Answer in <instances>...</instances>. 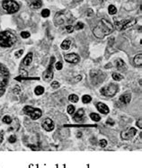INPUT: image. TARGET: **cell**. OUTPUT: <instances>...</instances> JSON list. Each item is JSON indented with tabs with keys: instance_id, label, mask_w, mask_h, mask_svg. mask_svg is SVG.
Wrapping results in <instances>:
<instances>
[{
	"instance_id": "cell-23",
	"label": "cell",
	"mask_w": 142,
	"mask_h": 168,
	"mask_svg": "<svg viewBox=\"0 0 142 168\" xmlns=\"http://www.w3.org/2000/svg\"><path fill=\"white\" fill-rule=\"evenodd\" d=\"M90 118L92 119L94 121H99V120H101V117H100V115L97 114V113H94V112L91 113V114H90Z\"/></svg>"
},
{
	"instance_id": "cell-10",
	"label": "cell",
	"mask_w": 142,
	"mask_h": 168,
	"mask_svg": "<svg viewBox=\"0 0 142 168\" xmlns=\"http://www.w3.org/2000/svg\"><path fill=\"white\" fill-rule=\"evenodd\" d=\"M54 61H55V58L54 57H51V58H50V66H49L48 68L44 71V73H43V75H42L44 80L47 81V82L51 80V79L53 78V63H54Z\"/></svg>"
},
{
	"instance_id": "cell-20",
	"label": "cell",
	"mask_w": 142,
	"mask_h": 168,
	"mask_svg": "<svg viewBox=\"0 0 142 168\" xmlns=\"http://www.w3.org/2000/svg\"><path fill=\"white\" fill-rule=\"evenodd\" d=\"M134 63H135V65L139 66V67H141V65H142V54L141 53L138 54V55L134 58Z\"/></svg>"
},
{
	"instance_id": "cell-19",
	"label": "cell",
	"mask_w": 142,
	"mask_h": 168,
	"mask_svg": "<svg viewBox=\"0 0 142 168\" xmlns=\"http://www.w3.org/2000/svg\"><path fill=\"white\" fill-rule=\"evenodd\" d=\"M33 53L32 52H30V53H28L26 57L24 58V61H23V63H24V65L25 66H29L30 64L32 63V61H33Z\"/></svg>"
},
{
	"instance_id": "cell-25",
	"label": "cell",
	"mask_w": 142,
	"mask_h": 168,
	"mask_svg": "<svg viewBox=\"0 0 142 168\" xmlns=\"http://www.w3.org/2000/svg\"><path fill=\"white\" fill-rule=\"evenodd\" d=\"M108 11H109L110 14H116L117 9L113 5H109V7H108Z\"/></svg>"
},
{
	"instance_id": "cell-15",
	"label": "cell",
	"mask_w": 142,
	"mask_h": 168,
	"mask_svg": "<svg viewBox=\"0 0 142 168\" xmlns=\"http://www.w3.org/2000/svg\"><path fill=\"white\" fill-rule=\"evenodd\" d=\"M84 115H85V111L83 110V109H79V110L76 112V114L74 115V117H73L74 120H76V121H77V122L82 121L83 119H84Z\"/></svg>"
},
{
	"instance_id": "cell-26",
	"label": "cell",
	"mask_w": 142,
	"mask_h": 168,
	"mask_svg": "<svg viewBox=\"0 0 142 168\" xmlns=\"http://www.w3.org/2000/svg\"><path fill=\"white\" fill-rule=\"evenodd\" d=\"M69 100L72 103H77L78 102V96L76 95V94H71V95H69Z\"/></svg>"
},
{
	"instance_id": "cell-6",
	"label": "cell",
	"mask_w": 142,
	"mask_h": 168,
	"mask_svg": "<svg viewBox=\"0 0 142 168\" xmlns=\"http://www.w3.org/2000/svg\"><path fill=\"white\" fill-rule=\"evenodd\" d=\"M118 86L115 84H110L101 89V94L106 97H113L118 92Z\"/></svg>"
},
{
	"instance_id": "cell-21",
	"label": "cell",
	"mask_w": 142,
	"mask_h": 168,
	"mask_svg": "<svg viewBox=\"0 0 142 168\" xmlns=\"http://www.w3.org/2000/svg\"><path fill=\"white\" fill-rule=\"evenodd\" d=\"M71 46V41H69V40H66V41H64L63 42L61 43V49H63V50H69V48H70Z\"/></svg>"
},
{
	"instance_id": "cell-12",
	"label": "cell",
	"mask_w": 142,
	"mask_h": 168,
	"mask_svg": "<svg viewBox=\"0 0 142 168\" xmlns=\"http://www.w3.org/2000/svg\"><path fill=\"white\" fill-rule=\"evenodd\" d=\"M64 59L67 62H69V63L77 64L79 62V59H80V58H79L78 55H77V54L70 53V54H67V55L65 56V58H64Z\"/></svg>"
},
{
	"instance_id": "cell-7",
	"label": "cell",
	"mask_w": 142,
	"mask_h": 168,
	"mask_svg": "<svg viewBox=\"0 0 142 168\" xmlns=\"http://www.w3.org/2000/svg\"><path fill=\"white\" fill-rule=\"evenodd\" d=\"M90 77H91V81H92L93 85H98L100 83L103 82L105 79V74L102 73L100 70H91L90 72Z\"/></svg>"
},
{
	"instance_id": "cell-30",
	"label": "cell",
	"mask_w": 142,
	"mask_h": 168,
	"mask_svg": "<svg viewBox=\"0 0 142 168\" xmlns=\"http://www.w3.org/2000/svg\"><path fill=\"white\" fill-rule=\"evenodd\" d=\"M68 112H69V114H73V113L75 112V106H73V105H69V106H68Z\"/></svg>"
},
{
	"instance_id": "cell-42",
	"label": "cell",
	"mask_w": 142,
	"mask_h": 168,
	"mask_svg": "<svg viewBox=\"0 0 142 168\" xmlns=\"http://www.w3.org/2000/svg\"><path fill=\"white\" fill-rule=\"evenodd\" d=\"M81 78H82V77H81V75H77V77H76V78H75L76 80L74 81V82H78L79 80H81Z\"/></svg>"
},
{
	"instance_id": "cell-31",
	"label": "cell",
	"mask_w": 142,
	"mask_h": 168,
	"mask_svg": "<svg viewBox=\"0 0 142 168\" xmlns=\"http://www.w3.org/2000/svg\"><path fill=\"white\" fill-rule=\"evenodd\" d=\"M21 36H22V38H24V39H27L30 36V33L28 32H22L21 33Z\"/></svg>"
},
{
	"instance_id": "cell-40",
	"label": "cell",
	"mask_w": 142,
	"mask_h": 168,
	"mask_svg": "<svg viewBox=\"0 0 142 168\" xmlns=\"http://www.w3.org/2000/svg\"><path fill=\"white\" fill-rule=\"evenodd\" d=\"M86 14H87V16H92L93 14H94V12H93L92 9H88L87 12H86Z\"/></svg>"
},
{
	"instance_id": "cell-38",
	"label": "cell",
	"mask_w": 142,
	"mask_h": 168,
	"mask_svg": "<svg viewBox=\"0 0 142 168\" xmlns=\"http://www.w3.org/2000/svg\"><path fill=\"white\" fill-rule=\"evenodd\" d=\"M8 140H9V142H10V143H14L16 141V138L14 137V136H11V137L9 138Z\"/></svg>"
},
{
	"instance_id": "cell-35",
	"label": "cell",
	"mask_w": 142,
	"mask_h": 168,
	"mask_svg": "<svg viewBox=\"0 0 142 168\" xmlns=\"http://www.w3.org/2000/svg\"><path fill=\"white\" fill-rule=\"evenodd\" d=\"M51 87L53 88V89H57V88L59 87V84H58V82H56V81H54L51 84Z\"/></svg>"
},
{
	"instance_id": "cell-5",
	"label": "cell",
	"mask_w": 142,
	"mask_h": 168,
	"mask_svg": "<svg viewBox=\"0 0 142 168\" xmlns=\"http://www.w3.org/2000/svg\"><path fill=\"white\" fill-rule=\"evenodd\" d=\"M2 6L9 14H14L19 10V5L14 0H4Z\"/></svg>"
},
{
	"instance_id": "cell-28",
	"label": "cell",
	"mask_w": 142,
	"mask_h": 168,
	"mask_svg": "<svg viewBox=\"0 0 142 168\" xmlns=\"http://www.w3.org/2000/svg\"><path fill=\"white\" fill-rule=\"evenodd\" d=\"M3 122L5 124H10L12 122V118L10 116H8V115H6V116H5L3 118Z\"/></svg>"
},
{
	"instance_id": "cell-24",
	"label": "cell",
	"mask_w": 142,
	"mask_h": 168,
	"mask_svg": "<svg viewBox=\"0 0 142 168\" xmlns=\"http://www.w3.org/2000/svg\"><path fill=\"white\" fill-rule=\"evenodd\" d=\"M113 78L116 81H121L122 79H123V75L119 73H113Z\"/></svg>"
},
{
	"instance_id": "cell-16",
	"label": "cell",
	"mask_w": 142,
	"mask_h": 168,
	"mask_svg": "<svg viewBox=\"0 0 142 168\" xmlns=\"http://www.w3.org/2000/svg\"><path fill=\"white\" fill-rule=\"evenodd\" d=\"M115 64H116V67L118 70L120 71H125L127 69V66L125 64V62L122 58H118V59L115 61Z\"/></svg>"
},
{
	"instance_id": "cell-8",
	"label": "cell",
	"mask_w": 142,
	"mask_h": 168,
	"mask_svg": "<svg viewBox=\"0 0 142 168\" xmlns=\"http://www.w3.org/2000/svg\"><path fill=\"white\" fill-rule=\"evenodd\" d=\"M24 113H26L27 115H29V116L31 117L33 120H38V119L41 118V114H42V112H41V111L40 110V109L33 108V107L29 106V105H27V106L24 107Z\"/></svg>"
},
{
	"instance_id": "cell-39",
	"label": "cell",
	"mask_w": 142,
	"mask_h": 168,
	"mask_svg": "<svg viewBox=\"0 0 142 168\" xmlns=\"http://www.w3.org/2000/svg\"><path fill=\"white\" fill-rule=\"evenodd\" d=\"M137 125H138V127H139V129H142V120H141V119H139V120L137 121Z\"/></svg>"
},
{
	"instance_id": "cell-45",
	"label": "cell",
	"mask_w": 142,
	"mask_h": 168,
	"mask_svg": "<svg viewBox=\"0 0 142 168\" xmlns=\"http://www.w3.org/2000/svg\"><path fill=\"white\" fill-rule=\"evenodd\" d=\"M81 136H82V133H81V132H78V133H77V138H81Z\"/></svg>"
},
{
	"instance_id": "cell-32",
	"label": "cell",
	"mask_w": 142,
	"mask_h": 168,
	"mask_svg": "<svg viewBox=\"0 0 142 168\" xmlns=\"http://www.w3.org/2000/svg\"><path fill=\"white\" fill-rule=\"evenodd\" d=\"M84 28V24L83 22H77V25H76V27H75V29H77V30H81V29H83Z\"/></svg>"
},
{
	"instance_id": "cell-4",
	"label": "cell",
	"mask_w": 142,
	"mask_h": 168,
	"mask_svg": "<svg viewBox=\"0 0 142 168\" xmlns=\"http://www.w3.org/2000/svg\"><path fill=\"white\" fill-rule=\"evenodd\" d=\"M8 70L2 64H0V96L5 92V86H6L7 82H8Z\"/></svg>"
},
{
	"instance_id": "cell-29",
	"label": "cell",
	"mask_w": 142,
	"mask_h": 168,
	"mask_svg": "<svg viewBox=\"0 0 142 168\" xmlns=\"http://www.w3.org/2000/svg\"><path fill=\"white\" fill-rule=\"evenodd\" d=\"M50 10L49 9H44V10H42V12H41V16H43V17H48L49 16H50Z\"/></svg>"
},
{
	"instance_id": "cell-18",
	"label": "cell",
	"mask_w": 142,
	"mask_h": 168,
	"mask_svg": "<svg viewBox=\"0 0 142 168\" xmlns=\"http://www.w3.org/2000/svg\"><path fill=\"white\" fill-rule=\"evenodd\" d=\"M130 100H131V94H129V93L124 94L123 95H121L120 96L121 103H124V104H128V103L130 102Z\"/></svg>"
},
{
	"instance_id": "cell-1",
	"label": "cell",
	"mask_w": 142,
	"mask_h": 168,
	"mask_svg": "<svg viewBox=\"0 0 142 168\" xmlns=\"http://www.w3.org/2000/svg\"><path fill=\"white\" fill-rule=\"evenodd\" d=\"M113 31V26L110 22H108L105 19H102L97 25L94 28L93 33H94V36L99 39H103L104 36L111 33Z\"/></svg>"
},
{
	"instance_id": "cell-41",
	"label": "cell",
	"mask_w": 142,
	"mask_h": 168,
	"mask_svg": "<svg viewBox=\"0 0 142 168\" xmlns=\"http://www.w3.org/2000/svg\"><path fill=\"white\" fill-rule=\"evenodd\" d=\"M107 124H110V125H113V124H114V121H113L111 119H108V120H107Z\"/></svg>"
},
{
	"instance_id": "cell-2",
	"label": "cell",
	"mask_w": 142,
	"mask_h": 168,
	"mask_svg": "<svg viewBox=\"0 0 142 168\" xmlns=\"http://www.w3.org/2000/svg\"><path fill=\"white\" fill-rule=\"evenodd\" d=\"M16 38L11 32L5 31L0 33V46L9 48L16 43Z\"/></svg>"
},
{
	"instance_id": "cell-37",
	"label": "cell",
	"mask_w": 142,
	"mask_h": 168,
	"mask_svg": "<svg viewBox=\"0 0 142 168\" xmlns=\"http://www.w3.org/2000/svg\"><path fill=\"white\" fill-rule=\"evenodd\" d=\"M62 63L61 62H58V63H56V68L58 69V70H61L62 69Z\"/></svg>"
},
{
	"instance_id": "cell-3",
	"label": "cell",
	"mask_w": 142,
	"mask_h": 168,
	"mask_svg": "<svg viewBox=\"0 0 142 168\" xmlns=\"http://www.w3.org/2000/svg\"><path fill=\"white\" fill-rule=\"evenodd\" d=\"M71 19H72V14L69 10L60 11V12H58L55 14V17H54L55 25L58 26L65 24V22H69Z\"/></svg>"
},
{
	"instance_id": "cell-22",
	"label": "cell",
	"mask_w": 142,
	"mask_h": 168,
	"mask_svg": "<svg viewBox=\"0 0 142 168\" xmlns=\"http://www.w3.org/2000/svg\"><path fill=\"white\" fill-rule=\"evenodd\" d=\"M34 93H35L36 95H41V94H42L43 93H44V88H43L41 86H38L37 87L35 88Z\"/></svg>"
},
{
	"instance_id": "cell-33",
	"label": "cell",
	"mask_w": 142,
	"mask_h": 168,
	"mask_svg": "<svg viewBox=\"0 0 142 168\" xmlns=\"http://www.w3.org/2000/svg\"><path fill=\"white\" fill-rule=\"evenodd\" d=\"M99 144H100V146H101L102 148H105V147L107 146V141L105 140V139H102V140H100Z\"/></svg>"
},
{
	"instance_id": "cell-13",
	"label": "cell",
	"mask_w": 142,
	"mask_h": 168,
	"mask_svg": "<svg viewBox=\"0 0 142 168\" xmlns=\"http://www.w3.org/2000/svg\"><path fill=\"white\" fill-rule=\"evenodd\" d=\"M42 128L47 131H51L54 129V123L50 119L47 118L42 121Z\"/></svg>"
},
{
	"instance_id": "cell-44",
	"label": "cell",
	"mask_w": 142,
	"mask_h": 168,
	"mask_svg": "<svg viewBox=\"0 0 142 168\" xmlns=\"http://www.w3.org/2000/svg\"><path fill=\"white\" fill-rule=\"evenodd\" d=\"M108 67H111V63L107 64V66H105V68H108Z\"/></svg>"
},
{
	"instance_id": "cell-9",
	"label": "cell",
	"mask_w": 142,
	"mask_h": 168,
	"mask_svg": "<svg viewBox=\"0 0 142 168\" xmlns=\"http://www.w3.org/2000/svg\"><path fill=\"white\" fill-rule=\"evenodd\" d=\"M135 24H136V19H133V20H123V21H121V22H115L114 25L117 30L122 31V30H125L127 28L130 27V26L134 25Z\"/></svg>"
},
{
	"instance_id": "cell-14",
	"label": "cell",
	"mask_w": 142,
	"mask_h": 168,
	"mask_svg": "<svg viewBox=\"0 0 142 168\" xmlns=\"http://www.w3.org/2000/svg\"><path fill=\"white\" fill-rule=\"evenodd\" d=\"M96 108H97V110L100 112L103 113V114H108L109 113V108H108V106L103 103H98L96 104Z\"/></svg>"
},
{
	"instance_id": "cell-17",
	"label": "cell",
	"mask_w": 142,
	"mask_h": 168,
	"mask_svg": "<svg viewBox=\"0 0 142 168\" xmlns=\"http://www.w3.org/2000/svg\"><path fill=\"white\" fill-rule=\"evenodd\" d=\"M42 5L41 0H29V6L32 9H39Z\"/></svg>"
},
{
	"instance_id": "cell-34",
	"label": "cell",
	"mask_w": 142,
	"mask_h": 168,
	"mask_svg": "<svg viewBox=\"0 0 142 168\" xmlns=\"http://www.w3.org/2000/svg\"><path fill=\"white\" fill-rule=\"evenodd\" d=\"M23 53H24V50H17V51L16 52L14 56H16V58H20V57L23 55Z\"/></svg>"
},
{
	"instance_id": "cell-27",
	"label": "cell",
	"mask_w": 142,
	"mask_h": 168,
	"mask_svg": "<svg viewBox=\"0 0 142 168\" xmlns=\"http://www.w3.org/2000/svg\"><path fill=\"white\" fill-rule=\"evenodd\" d=\"M82 101L84 103H88L92 101V98H91L90 95H84L82 97Z\"/></svg>"
},
{
	"instance_id": "cell-43",
	"label": "cell",
	"mask_w": 142,
	"mask_h": 168,
	"mask_svg": "<svg viewBox=\"0 0 142 168\" xmlns=\"http://www.w3.org/2000/svg\"><path fill=\"white\" fill-rule=\"evenodd\" d=\"M4 140V137H3V132H0V143H2Z\"/></svg>"
},
{
	"instance_id": "cell-36",
	"label": "cell",
	"mask_w": 142,
	"mask_h": 168,
	"mask_svg": "<svg viewBox=\"0 0 142 168\" xmlns=\"http://www.w3.org/2000/svg\"><path fill=\"white\" fill-rule=\"evenodd\" d=\"M66 29H67L68 33H73V31H74V29H75V28H74L73 26H71V25H69V26H67V27H66Z\"/></svg>"
},
{
	"instance_id": "cell-11",
	"label": "cell",
	"mask_w": 142,
	"mask_h": 168,
	"mask_svg": "<svg viewBox=\"0 0 142 168\" xmlns=\"http://www.w3.org/2000/svg\"><path fill=\"white\" fill-rule=\"evenodd\" d=\"M136 134H137V129L135 128H130L126 131H122L121 137L124 140H129V139H131Z\"/></svg>"
}]
</instances>
